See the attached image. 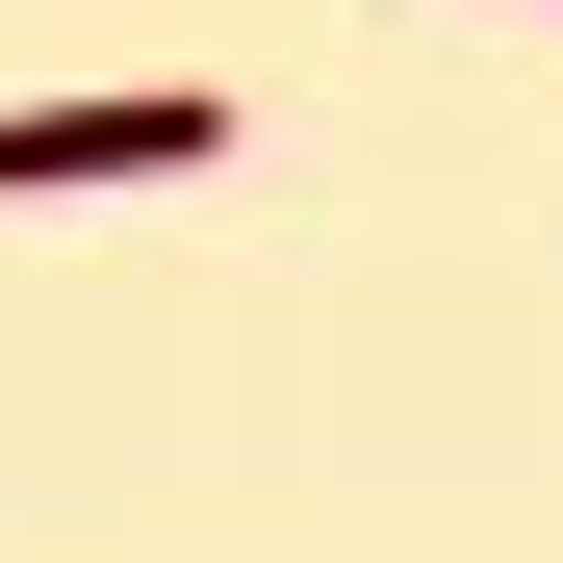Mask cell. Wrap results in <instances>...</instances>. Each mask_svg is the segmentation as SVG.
I'll list each match as a JSON object with an SVG mask.
<instances>
[{"label": "cell", "instance_id": "obj_1", "mask_svg": "<svg viewBox=\"0 0 563 563\" xmlns=\"http://www.w3.org/2000/svg\"><path fill=\"white\" fill-rule=\"evenodd\" d=\"M231 103L206 77H103V103H0V206H77V179H206Z\"/></svg>", "mask_w": 563, "mask_h": 563}]
</instances>
